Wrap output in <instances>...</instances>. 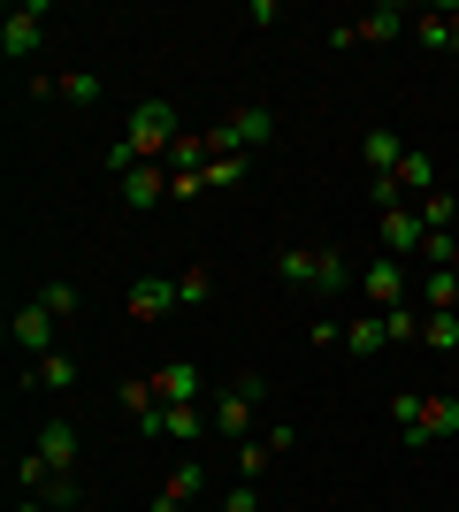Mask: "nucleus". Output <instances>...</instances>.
<instances>
[{"label":"nucleus","mask_w":459,"mask_h":512,"mask_svg":"<svg viewBox=\"0 0 459 512\" xmlns=\"http://www.w3.org/2000/svg\"><path fill=\"white\" fill-rule=\"evenodd\" d=\"M391 421L406 444H437V436H459V398H444V390H391Z\"/></svg>","instance_id":"nucleus-1"},{"label":"nucleus","mask_w":459,"mask_h":512,"mask_svg":"<svg viewBox=\"0 0 459 512\" xmlns=\"http://www.w3.org/2000/svg\"><path fill=\"white\" fill-rule=\"evenodd\" d=\"M276 276H284L291 291H322V299H337L345 283H360L345 268V253H329V245H284V253H276Z\"/></svg>","instance_id":"nucleus-2"},{"label":"nucleus","mask_w":459,"mask_h":512,"mask_svg":"<svg viewBox=\"0 0 459 512\" xmlns=\"http://www.w3.org/2000/svg\"><path fill=\"white\" fill-rule=\"evenodd\" d=\"M184 138V115H176L169 100H138L131 123H123V146H131V161H169V146Z\"/></svg>","instance_id":"nucleus-3"},{"label":"nucleus","mask_w":459,"mask_h":512,"mask_svg":"<svg viewBox=\"0 0 459 512\" xmlns=\"http://www.w3.org/2000/svg\"><path fill=\"white\" fill-rule=\"evenodd\" d=\"M261 398H268V383H261V375H230V383H222L215 413H207L222 444H245V436H253V413H261Z\"/></svg>","instance_id":"nucleus-4"},{"label":"nucleus","mask_w":459,"mask_h":512,"mask_svg":"<svg viewBox=\"0 0 459 512\" xmlns=\"http://www.w3.org/2000/svg\"><path fill=\"white\" fill-rule=\"evenodd\" d=\"M391 39H414V8H398V0H383V8L329 31V46H391Z\"/></svg>","instance_id":"nucleus-5"},{"label":"nucleus","mask_w":459,"mask_h":512,"mask_svg":"<svg viewBox=\"0 0 459 512\" xmlns=\"http://www.w3.org/2000/svg\"><path fill=\"white\" fill-rule=\"evenodd\" d=\"M46 16H54L46 0L8 8V23H0V54H8V62H31V54H39V39H46Z\"/></svg>","instance_id":"nucleus-6"},{"label":"nucleus","mask_w":459,"mask_h":512,"mask_svg":"<svg viewBox=\"0 0 459 512\" xmlns=\"http://www.w3.org/2000/svg\"><path fill=\"white\" fill-rule=\"evenodd\" d=\"M360 291H368V306H375V314H391V306H406V299H414V283H406V260L375 253L368 268H360Z\"/></svg>","instance_id":"nucleus-7"},{"label":"nucleus","mask_w":459,"mask_h":512,"mask_svg":"<svg viewBox=\"0 0 459 512\" xmlns=\"http://www.w3.org/2000/svg\"><path fill=\"white\" fill-rule=\"evenodd\" d=\"M199 497H207V459H176L169 482L153 490V512H184V505H199Z\"/></svg>","instance_id":"nucleus-8"},{"label":"nucleus","mask_w":459,"mask_h":512,"mask_svg":"<svg viewBox=\"0 0 459 512\" xmlns=\"http://www.w3.org/2000/svg\"><path fill=\"white\" fill-rule=\"evenodd\" d=\"M123 306H131V321H138V329H161V321L176 314V283H169V276H138Z\"/></svg>","instance_id":"nucleus-9"},{"label":"nucleus","mask_w":459,"mask_h":512,"mask_svg":"<svg viewBox=\"0 0 459 512\" xmlns=\"http://www.w3.org/2000/svg\"><path fill=\"white\" fill-rule=\"evenodd\" d=\"M8 337H16V352H31V360H46V352H54V337H62V321L46 314L39 299H31V306H16V321H8Z\"/></svg>","instance_id":"nucleus-10"},{"label":"nucleus","mask_w":459,"mask_h":512,"mask_svg":"<svg viewBox=\"0 0 459 512\" xmlns=\"http://www.w3.org/2000/svg\"><path fill=\"white\" fill-rule=\"evenodd\" d=\"M421 245H429V222H421L414 207L383 214V253H391V260H421Z\"/></svg>","instance_id":"nucleus-11"},{"label":"nucleus","mask_w":459,"mask_h":512,"mask_svg":"<svg viewBox=\"0 0 459 512\" xmlns=\"http://www.w3.org/2000/svg\"><path fill=\"white\" fill-rule=\"evenodd\" d=\"M222 130H230V146H238V153H253V146H268V138H276V115H268V107H253V100H238L230 115H222Z\"/></svg>","instance_id":"nucleus-12"},{"label":"nucleus","mask_w":459,"mask_h":512,"mask_svg":"<svg viewBox=\"0 0 459 512\" xmlns=\"http://www.w3.org/2000/svg\"><path fill=\"white\" fill-rule=\"evenodd\" d=\"M207 428H215V421H207L199 406H161V421H153L146 436H161V444H199Z\"/></svg>","instance_id":"nucleus-13"},{"label":"nucleus","mask_w":459,"mask_h":512,"mask_svg":"<svg viewBox=\"0 0 459 512\" xmlns=\"http://www.w3.org/2000/svg\"><path fill=\"white\" fill-rule=\"evenodd\" d=\"M153 390H161V406H199V367L192 360L153 367Z\"/></svg>","instance_id":"nucleus-14"},{"label":"nucleus","mask_w":459,"mask_h":512,"mask_svg":"<svg viewBox=\"0 0 459 512\" xmlns=\"http://www.w3.org/2000/svg\"><path fill=\"white\" fill-rule=\"evenodd\" d=\"M31 451H39V459H46L54 474H77V428H69V421H46Z\"/></svg>","instance_id":"nucleus-15"},{"label":"nucleus","mask_w":459,"mask_h":512,"mask_svg":"<svg viewBox=\"0 0 459 512\" xmlns=\"http://www.w3.org/2000/svg\"><path fill=\"white\" fill-rule=\"evenodd\" d=\"M115 406L131 413V421H138V436H146V428L161 421V390H153V375H131V383L115 390Z\"/></svg>","instance_id":"nucleus-16"},{"label":"nucleus","mask_w":459,"mask_h":512,"mask_svg":"<svg viewBox=\"0 0 459 512\" xmlns=\"http://www.w3.org/2000/svg\"><path fill=\"white\" fill-rule=\"evenodd\" d=\"M421 314H459V268H421Z\"/></svg>","instance_id":"nucleus-17"},{"label":"nucleus","mask_w":459,"mask_h":512,"mask_svg":"<svg viewBox=\"0 0 459 512\" xmlns=\"http://www.w3.org/2000/svg\"><path fill=\"white\" fill-rule=\"evenodd\" d=\"M383 344H391L383 314H360V321H345V360H383Z\"/></svg>","instance_id":"nucleus-18"},{"label":"nucleus","mask_w":459,"mask_h":512,"mask_svg":"<svg viewBox=\"0 0 459 512\" xmlns=\"http://www.w3.org/2000/svg\"><path fill=\"white\" fill-rule=\"evenodd\" d=\"M69 383H77V352H62V344L46 360H31V375H23V390H69Z\"/></svg>","instance_id":"nucleus-19"},{"label":"nucleus","mask_w":459,"mask_h":512,"mask_svg":"<svg viewBox=\"0 0 459 512\" xmlns=\"http://www.w3.org/2000/svg\"><path fill=\"white\" fill-rule=\"evenodd\" d=\"M360 161H368V176H398L406 138H398V130H368V138H360Z\"/></svg>","instance_id":"nucleus-20"},{"label":"nucleus","mask_w":459,"mask_h":512,"mask_svg":"<svg viewBox=\"0 0 459 512\" xmlns=\"http://www.w3.org/2000/svg\"><path fill=\"white\" fill-rule=\"evenodd\" d=\"M398 192L414 199V207H421L429 192H437V161H429L421 146H406V161H398Z\"/></svg>","instance_id":"nucleus-21"},{"label":"nucleus","mask_w":459,"mask_h":512,"mask_svg":"<svg viewBox=\"0 0 459 512\" xmlns=\"http://www.w3.org/2000/svg\"><path fill=\"white\" fill-rule=\"evenodd\" d=\"M153 199H169V169H161V161L123 176V207H153Z\"/></svg>","instance_id":"nucleus-22"},{"label":"nucleus","mask_w":459,"mask_h":512,"mask_svg":"<svg viewBox=\"0 0 459 512\" xmlns=\"http://www.w3.org/2000/svg\"><path fill=\"white\" fill-rule=\"evenodd\" d=\"M414 46H429V54H459V46H452V16H444V8H421V16H414Z\"/></svg>","instance_id":"nucleus-23"},{"label":"nucleus","mask_w":459,"mask_h":512,"mask_svg":"<svg viewBox=\"0 0 459 512\" xmlns=\"http://www.w3.org/2000/svg\"><path fill=\"white\" fill-rule=\"evenodd\" d=\"M54 100H69V107H100V77H92V69H62V77H54Z\"/></svg>","instance_id":"nucleus-24"},{"label":"nucleus","mask_w":459,"mask_h":512,"mask_svg":"<svg viewBox=\"0 0 459 512\" xmlns=\"http://www.w3.org/2000/svg\"><path fill=\"white\" fill-rule=\"evenodd\" d=\"M46 482H54V467H46L39 451H16V490L23 497H46Z\"/></svg>","instance_id":"nucleus-25"},{"label":"nucleus","mask_w":459,"mask_h":512,"mask_svg":"<svg viewBox=\"0 0 459 512\" xmlns=\"http://www.w3.org/2000/svg\"><path fill=\"white\" fill-rule=\"evenodd\" d=\"M230 451H238V482H261L268 459H276V451H268V436H245V444H230Z\"/></svg>","instance_id":"nucleus-26"},{"label":"nucleus","mask_w":459,"mask_h":512,"mask_svg":"<svg viewBox=\"0 0 459 512\" xmlns=\"http://www.w3.org/2000/svg\"><path fill=\"white\" fill-rule=\"evenodd\" d=\"M421 344L452 360V352H459V314H429V321H421Z\"/></svg>","instance_id":"nucleus-27"},{"label":"nucleus","mask_w":459,"mask_h":512,"mask_svg":"<svg viewBox=\"0 0 459 512\" xmlns=\"http://www.w3.org/2000/svg\"><path fill=\"white\" fill-rule=\"evenodd\" d=\"M199 176H207V192H230V184H245V153H215Z\"/></svg>","instance_id":"nucleus-28"},{"label":"nucleus","mask_w":459,"mask_h":512,"mask_svg":"<svg viewBox=\"0 0 459 512\" xmlns=\"http://www.w3.org/2000/svg\"><path fill=\"white\" fill-rule=\"evenodd\" d=\"M215 299V276H207V268H184V276H176V306H207Z\"/></svg>","instance_id":"nucleus-29"},{"label":"nucleus","mask_w":459,"mask_h":512,"mask_svg":"<svg viewBox=\"0 0 459 512\" xmlns=\"http://www.w3.org/2000/svg\"><path fill=\"white\" fill-rule=\"evenodd\" d=\"M414 268H459V237H452V230H437L429 245H421V260H414Z\"/></svg>","instance_id":"nucleus-30"},{"label":"nucleus","mask_w":459,"mask_h":512,"mask_svg":"<svg viewBox=\"0 0 459 512\" xmlns=\"http://www.w3.org/2000/svg\"><path fill=\"white\" fill-rule=\"evenodd\" d=\"M414 214H421V222H429V237H437V230H452V214H459V199H452V192H429V199H421Z\"/></svg>","instance_id":"nucleus-31"},{"label":"nucleus","mask_w":459,"mask_h":512,"mask_svg":"<svg viewBox=\"0 0 459 512\" xmlns=\"http://www.w3.org/2000/svg\"><path fill=\"white\" fill-rule=\"evenodd\" d=\"M421 321H429V314L406 299V306H391V314H383V329H391V344H406V337H421Z\"/></svg>","instance_id":"nucleus-32"},{"label":"nucleus","mask_w":459,"mask_h":512,"mask_svg":"<svg viewBox=\"0 0 459 512\" xmlns=\"http://www.w3.org/2000/svg\"><path fill=\"white\" fill-rule=\"evenodd\" d=\"M39 306H46L54 321H69V314H77V283H46V291H39Z\"/></svg>","instance_id":"nucleus-33"},{"label":"nucleus","mask_w":459,"mask_h":512,"mask_svg":"<svg viewBox=\"0 0 459 512\" xmlns=\"http://www.w3.org/2000/svg\"><path fill=\"white\" fill-rule=\"evenodd\" d=\"M306 344H314V352H345V321H314V329H306Z\"/></svg>","instance_id":"nucleus-34"},{"label":"nucleus","mask_w":459,"mask_h":512,"mask_svg":"<svg viewBox=\"0 0 459 512\" xmlns=\"http://www.w3.org/2000/svg\"><path fill=\"white\" fill-rule=\"evenodd\" d=\"M222 512H261V497H253V482H230V497H222Z\"/></svg>","instance_id":"nucleus-35"},{"label":"nucleus","mask_w":459,"mask_h":512,"mask_svg":"<svg viewBox=\"0 0 459 512\" xmlns=\"http://www.w3.org/2000/svg\"><path fill=\"white\" fill-rule=\"evenodd\" d=\"M444 16H452V46H459V0H452V8H444Z\"/></svg>","instance_id":"nucleus-36"}]
</instances>
